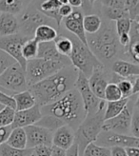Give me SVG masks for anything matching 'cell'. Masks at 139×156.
<instances>
[{
	"instance_id": "27",
	"label": "cell",
	"mask_w": 139,
	"mask_h": 156,
	"mask_svg": "<svg viewBox=\"0 0 139 156\" xmlns=\"http://www.w3.org/2000/svg\"><path fill=\"white\" fill-rule=\"evenodd\" d=\"M38 43L35 41L34 38L28 39V40L23 44L21 52L22 56L26 61L32 60L37 57V52H38Z\"/></svg>"
},
{
	"instance_id": "31",
	"label": "cell",
	"mask_w": 139,
	"mask_h": 156,
	"mask_svg": "<svg viewBox=\"0 0 139 156\" xmlns=\"http://www.w3.org/2000/svg\"><path fill=\"white\" fill-rule=\"evenodd\" d=\"M121 98L123 97L117 87V85L113 82H110L107 85V87L105 89L104 100L108 101V102H112V101H117Z\"/></svg>"
},
{
	"instance_id": "45",
	"label": "cell",
	"mask_w": 139,
	"mask_h": 156,
	"mask_svg": "<svg viewBox=\"0 0 139 156\" xmlns=\"http://www.w3.org/2000/svg\"><path fill=\"white\" fill-rule=\"evenodd\" d=\"M51 156H66V151L60 149V147L52 146Z\"/></svg>"
},
{
	"instance_id": "8",
	"label": "cell",
	"mask_w": 139,
	"mask_h": 156,
	"mask_svg": "<svg viewBox=\"0 0 139 156\" xmlns=\"http://www.w3.org/2000/svg\"><path fill=\"white\" fill-rule=\"evenodd\" d=\"M0 87L13 93L27 90L26 73L18 63H14L0 75Z\"/></svg>"
},
{
	"instance_id": "2",
	"label": "cell",
	"mask_w": 139,
	"mask_h": 156,
	"mask_svg": "<svg viewBox=\"0 0 139 156\" xmlns=\"http://www.w3.org/2000/svg\"><path fill=\"white\" fill-rule=\"evenodd\" d=\"M40 108L42 115L52 116L62 125L71 127L74 131L87 115L81 98L74 89L55 102L40 107Z\"/></svg>"
},
{
	"instance_id": "21",
	"label": "cell",
	"mask_w": 139,
	"mask_h": 156,
	"mask_svg": "<svg viewBox=\"0 0 139 156\" xmlns=\"http://www.w3.org/2000/svg\"><path fill=\"white\" fill-rule=\"evenodd\" d=\"M12 96L14 101L15 111L16 112L28 110V108H30L36 105L34 97L28 90L21 92H16Z\"/></svg>"
},
{
	"instance_id": "11",
	"label": "cell",
	"mask_w": 139,
	"mask_h": 156,
	"mask_svg": "<svg viewBox=\"0 0 139 156\" xmlns=\"http://www.w3.org/2000/svg\"><path fill=\"white\" fill-rule=\"evenodd\" d=\"M95 144L105 147H139V138L132 135H124L115 133L112 131L101 130L95 140Z\"/></svg>"
},
{
	"instance_id": "15",
	"label": "cell",
	"mask_w": 139,
	"mask_h": 156,
	"mask_svg": "<svg viewBox=\"0 0 139 156\" xmlns=\"http://www.w3.org/2000/svg\"><path fill=\"white\" fill-rule=\"evenodd\" d=\"M88 82L94 94L100 100H104L105 89L107 85L110 83L108 81V76L104 69V66L96 68L88 78Z\"/></svg>"
},
{
	"instance_id": "39",
	"label": "cell",
	"mask_w": 139,
	"mask_h": 156,
	"mask_svg": "<svg viewBox=\"0 0 139 156\" xmlns=\"http://www.w3.org/2000/svg\"><path fill=\"white\" fill-rule=\"evenodd\" d=\"M103 7L108 8H124L123 0H99Z\"/></svg>"
},
{
	"instance_id": "20",
	"label": "cell",
	"mask_w": 139,
	"mask_h": 156,
	"mask_svg": "<svg viewBox=\"0 0 139 156\" xmlns=\"http://www.w3.org/2000/svg\"><path fill=\"white\" fill-rule=\"evenodd\" d=\"M57 36H58L57 30L53 26L48 24H43L38 26L35 29L34 34V39L38 43L55 41Z\"/></svg>"
},
{
	"instance_id": "33",
	"label": "cell",
	"mask_w": 139,
	"mask_h": 156,
	"mask_svg": "<svg viewBox=\"0 0 139 156\" xmlns=\"http://www.w3.org/2000/svg\"><path fill=\"white\" fill-rule=\"evenodd\" d=\"M15 110L11 107L4 106V108L0 111V126L7 127L12 126L14 119Z\"/></svg>"
},
{
	"instance_id": "49",
	"label": "cell",
	"mask_w": 139,
	"mask_h": 156,
	"mask_svg": "<svg viewBox=\"0 0 139 156\" xmlns=\"http://www.w3.org/2000/svg\"><path fill=\"white\" fill-rule=\"evenodd\" d=\"M0 90H2V91H4L5 93H8V94H10V95L12 94V92H11V91H8L7 90H5V89H3L2 87H0Z\"/></svg>"
},
{
	"instance_id": "38",
	"label": "cell",
	"mask_w": 139,
	"mask_h": 156,
	"mask_svg": "<svg viewBox=\"0 0 139 156\" xmlns=\"http://www.w3.org/2000/svg\"><path fill=\"white\" fill-rule=\"evenodd\" d=\"M0 104L3 105V106L11 107L15 110V104H14V101L12 99V96L8 94V93H5L2 90H0Z\"/></svg>"
},
{
	"instance_id": "47",
	"label": "cell",
	"mask_w": 139,
	"mask_h": 156,
	"mask_svg": "<svg viewBox=\"0 0 139 156\" xmlns=\"http://www.w3.org/2000/svg\"><path fill=\"white\" fill-rule=\"evenodd\" d=\"M68 4L73 8H80L82 7L83 0H68Z\"/></svg>"
},
{
	"instance_id": "3",
	"label": "cell",
	"mask_w": 139,
	"mask_h": 156,
	"mask_svg": "<svg viewBox=\"0 0 139 156\" xmlns=\"http://www.w3.org/2000/svg\"><path fill=\"white\" fill-rule=\"evenodd\" d=\"M106 102L103 100L98 111L94 113L87 114L74 131V143L78 147L79 156L82 155L85 147L89 144L95 142L99 133L102 130L104 122V110Z\"/></svg>"
},
{
	"instance_id": "29",
	"label": "cell",
	"mask_w": 139,
	"mask_h": 156,
	"mask_svg": "<svg viewBox=\"0 0 139 156\" xmlns=\"http://www.w3.org/2000/svg\"><path fill=\"white\" fill-rule=\"evenodd\" d=\"M81 156H111V150L109 147H101L94 142L85 147Z\"/></svg>"
},
{
	"instance_id": "32",
	"label": "cell",
	"mask_w": 139,
	"mask_h": 156,
	"mask_svg": "<svg viewBox=\"0 0 139 156\" xmlns=\"http://www.w3.org/2000/svg\"><path fill=\"white\" fill-rule=\"evenodd\" d=\"M130 21L139 20V0H123Z\"/></svg>"
},
{
	"instance_id": "28",
	"label": "cell",
	"mask_w": 139,
	"mask_h": 156,
	"mask_svg": "<svg viewBox=\"0 0 139 156\" xmlns=\"http://www.w3.org/2000/svg\"><path fill=\"white\" fill-rule=\"evenodd\" d=\"M103 15L109 20L117 21L122 18H129V13L125 8H108L102 6Z\"/></svg>"
},
{
	"instance_id": "9",
	"label": "cell",
	"mask_w": 139,
	"mask_h": 156,
	"mask_svg": "<svg viewBox=\"0 0 139 156\" xmlns=\"http://www.w3.org/2000/svg\"><path fill=\"white\" fill-rule=\"evenodd\" d=\"M74 90L78 92L84 110L87 114L94 113L98 111L103 100H100L94 94V92L90 88L88 78L79 72L74 84Z\"/></svg>"
},
{
	"instance_id": "16",
	"label": "cell",
	"mask_w": 139,
	"mask_h": 156,
	"mask_svg": "<svg viewBox=\"0 0 139 156\" xmlns=\"http://www.w3.org/2000/svg\"><path fill=\"white\" fill-rule=\"evenodd\" d=\"M74 130L71 127L64 125L52 132V146L67 151L74 144Z\"/></svg>"
},
{
	"instance_id": "51",
	"label": "cell",
	"mask_w": 139,
	"mask_h": 156,
	"mask_svg": "<svg viewBox=\"0 0 139 156\" xmlns=\"http://www.w3.org/2000/svg\"><path fill=\"white\" fill-rule=\"evenodd\" d=\"M96 1H97V0H89V2H90V4H91V6H94V4Z\"/></svg>"
},
{
	"instance_id": "34",
	"label": "cell",
	"mask_w": 139,
	"mask_h": 156,
	"mask_svg": "<svg viewBox=\"0 0 139 156\" xmlns=\"http://www.w3.org/2000/svg\"><path fill=\"white\" fill-rule=\"evenodd\" d=\"M130 135L139 138V105L138 99L135 101L133 108L132 120H130Z\"/></svg>"
},
{
	"instance_id": "25",
	"label": "cell",
	"mask_w": 139,
	"mask_h": 156,
	"mask_svg": "<svg viewBox=\"0 0 139 156\" xmlns=\"http://www.w3.org/2000/svg\"><path fill=\"white\" fill-rule=\"evenodd\" d=\"M26 8L22 0H0V12L19 14Z\"/></svg>"
},
{
	"instance_id": "18",
	"label": "cell",
	"mask_w": 139,
	"mask_h": 156,
	"mask_svg": "<svg viewBox=\"0 0 139 156\" xmlns=\"http://www.w3.org/2000/svg\"><path fill=\"white\" fill-rule=\"evenodd\" d=\"M112 73L121 78L139 76V65L125 60H116L112 66Z\"/></svg>"
},
{
	"instance_id": "24",
	"label": "cell",
	"mask_w": 139,
	"mask_h": 156,
	"mask_svg": "<svg viewBox=\"0 0 139 156\" xmlns=\"http://www.w3.org/2000/svg\"><path fill=\"white\" fill-rule=\"evenodd\" d=\"M102 25V19L98 14L90 13L83 17V27L85 33L90 34H96Z\"/></svg>"
},
{
	"instance_id": "30",
	"label": "cell",
	"mask_w": 139,
	"mask_h": 156,
	"mask_svg": "<svg viewBox=\"0 0 139 156\" xmlns=\"http://www.w3.org/2000/svg\"><path fill=\"white\" fill-rule=\"evenodd\" d=\"M33 153V150H18L12 147L6 143L0 145V156H30Z\"/></svg>"
},
{
	"instance_id": "50",
	"label": "cell",
	"mask_w": 139,
	"mask_h": 156,
	"mask_svg": "<svg viewBox=\"0 0 139 156\" xmlns=\"http://www.w3.org/2000/svg\"><path fill=\"white\" fill-rule=\"evenodd\" d=\"M59 3L61 5H64V4H68V0H58Z\"/></svg>"
},
{
	"instance_id": "42",
	"label": "cell",
	"mask_w": 139,
	"mask_h": 156,
	"mask_svg": "<svg viewBox=\"0 0 139 156\" xmlns=\"http://www.w3.org/2000/svg\"><path fill=\"white\" fill-rule=\"evenodd\" d=\"M111 156H128L124 147H111Z\"/></svg>"
},
{
	"instance_id": "19",
	"label": "cell",
	"mask_w": 139,
	"mask_h": 156,
	"mask_svg": "<svg viewBox=\"0 0 139 156\" xmlns=\"http://www.w3.org/2000/svg\"><path fill=\"white\" fill-rule=\"evenodd\" d=\"M19 33L18 18L11 13H0V36H8Z\"/></svg>"
},
{
	"instance_id": "36",
	"label": "cell",
	"mask_w": 139,
	"mask_h": 156,
	"mask_svg": "<svg viewBox=\"0 0 139 156\" xmlns=\"http://www.w3.org/2000/svg\"><path fill=\"white\" fill-rule=\"evenodd\" d=\"M14 63H16V62H15V60L12 57H11L5 51L0 50V75Z\"/></svg>"
},
{
	"instance_id": "12",
	"label": "cell",
	"mask_w": 139,
	"mask_h": 156,
	"mask_svg": "<svg viewBox=\"0 0 139 156\" xmlns=\"http://www.w3.org/2000/svg\"><path fill=\"white\" fill-rule=\"evenodd\" d=\"M27 137V149L33 150L39 146H52V132L43 127L32 125L24 128Z\"/></svg>"
},
{
	"instance_id": "26",
	"label": "cell",
	"mask_w": 139,
	"mask_h": 156,
	"mask_svg": "<svg viewBox=\"0 0 139 156\" xmlns=\"http://www.w3.org/2000/svg\"><path fill=\"white\" fill-rule=\"evenodd\" d=\"M55 45L57 51L62 55L69 57L73 50V43L68 35H59L55 38Z\"/></svg>"
},
{
	"instance_id": "35",
	"label": "cell",
	"mask_w": 139,
	"mask_h": 156,
	"mask_svg": "<svg viewBox=\"0 0 139 156\" xmlns=\"http://www.w3.org/2000/svg\"><path fill=\"white\" fill-rule=\"evenodd\" d=\"M130 27H132V21L130 18H122L116 21L115 24V32H116L117 36L121 34H129Z\"/></svg>"
},
{
	"instance_id": "53",
	"label": "cell",
	"mask_w": 139,
	"mask_h": 156,
	"mask_svg": "<svg viewBox=\"0 0 139 156\" xmlns=\"http://www.w3.org/2000/svg\"><path fill=\"white\" fill-rule=\"evenodd\" d=\"M30 156H33V155H30Z\"/></svg>"
},
{
	"instance_id": "6",
	"label": "cell",
	"mask_w": 139,
	"mask_h": 156,
	"mask_svg": "<svg viewBox=\"0 0 139 156\" xmlns=\"http://www.w3.org/2000/svg\"><path fill=\"white\" fill-rule=\"evenodd\" d=\"M51 21L53 20L38 11L34 4L33 6H28L21 12V16L18 19L19 34L28 38H34L35 29L43 24L52 25Z\"/></svg>"
},
{
	"instance_id": "10",
	"label": "cell",
	"mask_w": 139,
	"mask_h": 156,
	"mask_svg": "<svg viewBox=\"0 0 139 156\" xmlns=\"http://www.w3.org/2000/svg\"><path fill=\"white\" fill-rule=\"evenodd\" d=\"M28 39L21 34H16L8 36H0V50L5 51L7 54H9L11 57H12L16 63H18L23 69H25L27 61L23 58L21 49L22 46Z\"/></svg>"
},
{
	"instance_id": "37",
	"label": "cell",
	"mask_w": 139,
	"mask_h": 156,
	"mask_svg": "<svg viewBox=\"0 0 139 156\" xmlns=\"http://www.w3.org/2000/svg\"><path fill=\"white\" fill-rule=\"evenodd\" d=\"M52 146H39L33 149V156H51Z\"/></svg>"
},
{
	"instance_id": "46",
	"label": "cell",
	"mask_w": 139,
	"mask_h": 156,
	"mask_svg": "<svg viewBox=\"0 0 139 156\" xmlns=\"http://www.w3.org/2000/svg\"><path fill=\"white\" fill-rule=\"evenodd\" d=\"M125 151L128 156H139V149L134 147H125Z\"/></svg>"
},
{
	"instance_id": "14",
	"label": "cell",
	"mask_w": 139,
	"mask_h": 156,
	"mask_svg": "<svg viewBox=\"0 0 139 156\" xmlns=\"http://www.w3.org/2000/svg\"><path fill=\"white\" fill-rule=\"evenodd\" d=\"M42 112L41 108L37 104L34 106L33 108H28L24 111H15L14 119L12 124V128H22L24 129L28 126H32L35 125L38 121L41 119Z\"/></svg>"
},
{
	"instance_id": "44",
	"label": "cell",
	"mask_w": 139,
	"mask_h": 156,
	"mask_svg": "<svg viewBox=\"0 0 139 156\" xmlns=\"http://www.w3.org/2000/svg\"><path fill=\"white\" fill-rule=\"evenodd\" d=\"M66 156H79L78 147L74 143L69 150L66 151Z\"/></svg>"
},
{
	"instance_id": "1",
	"label": "cell",
	"mask_w": 139,
	"mask_h": 156,
	"mask_svg": "<svg viewBox=\"0 0 139 156\" xmlns=\"http://www.w3.org/2000/svg\"><path fill=\"white\" fill-rule=\"evenodd\" d=\"M78 71L72 65L66 66L56 73L46 79L30 86L28 90L32 93L39 107L49 105L60 99L64 94L74 89Z\"/></svg>"
},
{
	"instance_id": "48",
	"label": "cell",
	"mask_w": 139,
	"mask_h": 156,
	"mask_svg": "<svg viewBox=\"0 0 139 156\" xmlns=\"http://www.w3.org/2000/svg\"><path fill=\"white\" fill-rule=\"evenodd\" d=\"M82 8H83V10H84L85 12H88V13L90 14V12H91V9H92V6L90 4L89 0H83Z\"/></svg>"
},
{
	"instance_id": "40",
	"label": "cell",
	"mask_w": 139,
	"mask_h": 156,
	"mask_svg": "<svg viewBox=\"0 0 139 156\" xmlns=\"http://www.w3.org/2000/svg\"><path fill=\"white\" fill-rule=\"evenodd\" d=\"M12 129V126H7V127L0 126V145L6 143Z\"/></svg>"
},
{
	"instance_id": "13",
	"label": "cell",
	"mask_w": 139,
	"mask_h": 156,
	"mask_svg": "<svg viewBox=\"0 0 139 156\" xmlns=\"http://www.w3.org/2000/svg\"><path fill=\"white\" fill-rule=\"evenodd\" d=\"M83 12L79 9L73 10V12L68 17L64 18V26L67 30H69L73 35L77 37L79 40L88 46L87 43V34L83 27Z\"/></svg>"
},
{
	"instance_id": "52",
	"label": "cell",
	"mask_w": 139,
	"mask_h": 156,
	"mask_svg": "<svg viewBox=\"0 0 139 156\" xmlns=\"http://www.w3.org/2000/svg\"><path fill=\"white\" fill-rule=\"evenodd\" d=\"M3 108H4V106H3V105H1V104H0V111H1Z\"/></svg>"
},
{
	"instance_id": "4",
	"label": "cell",
	"mask_w": 139,
	"mask_h": 156,
	"mask_svg": "<svg viewBox=\"0 0 139 156\" xmlns=\"http://www.w3.org/2000/svg\"><path fill=\"white\" fill-rule=\"evenodd\" d=\"M68 36L73 43V50L69 59L71 61V65L74 69L89 78L96 68L104 66L91 52L88 46L83 44L78 38L73 34Z\"/></svg>"
},
{
	"instance_id": "5",
	"label": "cell",
	"mask_w": 139,
	"mask_h": 156,
	"mask_svg": "<svg viewBox=\"0 0 139 156\" xmlns=\"http://www.w3.org/2000/svg\"><path fill=\"white\" fill-rule=\"evenodd\" d=\"M64 67H66V65L60 63V62L45 60L41 58L29 60L27 61L25 68L27 84L29 87L34 85L56 73Z\"/></svg>"
},
{
	"instance_id": "23",
	"label": "cell",
	"mask_w": 139,
	"mask_h": 156,
	"mask_svg": "<svg viewBox=\"0 0 139 156\" xmlns=\"http://www.w3.org/2000/svg\"><path fill=\"white\" fill-rule=\"evenodd\" d=\"M129 98H121L117 101H112V102L106 103L105 110H104V121L109 120L112 118V117L118 115L127 106L129 102Z\"/></svg>"
},
{
	"instance_id": "41",
	"label": "cell",
	"mask_w": 139,
	"mask_h": 156,
	"mask_svg": "<svg viewBox=\"0 0 139 156\" xmlns=\"http://www.w3.org/2000/svg\"><path fill=\"white\" fill-rule=\"evenodd\" d=\"M73 7H71L69 4H64V5H61L59 8H58V13L61 17L63 19L68 17L70 14L73 12Z\"/></svg>"
},
{
	"instance_id": "17",
	"label": "cell",
	"mask_w": 139,
	"mask_h": 156,
	"mask_svg": "<svg viewBox=\"0 0 139 156\" xmlns=\"http://www.w3.org/2000/svg\"><path fill=\"white\" fill-rule=\"evenodd\" d=\"M36 58L60 62V63H62L66 66L71 65V61H70L69 57L62 55V54H60L57 51L55 45V41L44 42V43L38 44V52H37Z\"/></svg>"
},
{
	"instance_id": "22",
	"label": "cell",
	"mask_w": 139,
	"mask_h": 156,
	"mask_svg": "<svg viewBox=\"0 0 139 156\" xmlns=\"http://www.w3.org/2000/svg\"><path fill=\"white\" fill-rule=\"evenodd\" d=\"M6 144L18 150L27 149V137L24 129L15 128L12 129Z\"/></svg>"
},
{
	"instance_id": "43",
	"label": "cell",
	"mask_w": 139,
	"mask_h": 156,
	"mask_svg": "<svg viewBox=\"0 0 139 156\" xmlns=\"http://www.w3.org/2000/svg\"><path fill=\"white\" fill-rule=\"evenodd\" d=\"M117 40H118V43L122 47L127 48L129 43H130V34H121V35H118L117 36Z\"/></svg>"
},
{
	"instance_id": "7",
	"label": "cell",
	"mask_w": 139,
	"mask_h": 156,
	"mask_svg": "<svg viewBox=\"0 0 139 156\" xmlns=\"http://www.w3.org/2000/svg\"><path fill=\"white\" fill-rule=\"evenodd\" d=\"M137 99L138 94L130 96L127 106L118 115L103 122L102 129L112 131L119 134L130 135V120H132L133 108Z\"/></svg>"
}]
</instances>
